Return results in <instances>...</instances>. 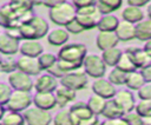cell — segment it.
Masks as SVG:
<instances>
[{
    "mask_svg": "<svg viewBox=\"0 0 151 125\" xmlns=\"http://www.w3.org/2000/svg\"><path fill=\"white\" fill-rule=\"evenodd\" d=\"M87 54V48L85 45L80 42H70L63 45V47L58 52V59L71 63L76 65L78 68L83 66V60Z\"/></svg>",
    "mask_w": 151,
    "mask_h": 125,
    "instance_id": "6da1fadb",
    "label": "cell"
},
{
    "mask_svg": "<svg viewBox=\"0 0 151 125\" xmlns=\"http://www.w3.org/2000/svg\"><path fill=\"white\" fill-rule=\"evenodd\" d=\"M50 19L59 26H65L66 24H68L71 20H73L76 18V7L65 1L63 4H59L52 8H50Z\"/></svg>",
    "mask_w": 151,
    "mask_h": 125,
    "instance_id": "7a4b0ae2",
    "label": "cell"
},
{
    "mask_svg": "<svg viewBox=\"0 0 151 125\" xmlns=\"http://www.w3.org/2000/svg\"><path fill=\"white\" fill-rule=\"evenodd\" d=\"M84 72L87 74V77L91 78H101L104 77L106 72V65L103 61L100 55L97 54H86L83 60Z\"/></svg>",
    "mask_w": 151,
    "mask_h": 125,
    "instance_id": "3957f363",
    "label": "cell"
},
{
    "mask_svg": "<svg viewBox=\"0 0 151 125\" xmlns=\"http://www.w3.org/2000/svg\"><path fill=\"white\" fill-rule=\"evenodd\" d=\"M31 104H32V96L29 92L13 90L8 101L5 105V108L9 111L21 112V111H25Z\"/></svg>",
    "mask_w": 151,
    "mask_h": 125,
    "instance_id": "277c9868",
    "label": "cell"
},
{
    "mask_svg": "<svg viewBox=\"0 0 151 125\" xmlns=\"http://www.w3.org/2000/svg\"><path fill=\"white\" fill-rule=\"evenodd\" d=\"M22 116L27 125H50L52 121L50 112L46 110H41L37 106H28L24 111Z\"/></svg>",
    "mask_w": 151,
    "mask_h": 125,
    "instance_id": "5b68a950",
    "label": "cell"
},
{
    "mask_svg": "<svg viewBox=\"0 0 151 125\" xmlns=\"http://www.w3.org/2000/svg\"><path fill=\"white\" fill-rule=\"evenodd\" d=\"M87 83H88V77L85 72H74V71L64 74L59 81V84L73 91H79L85 88L87 86Z\"/></svg>",
    "mask_w": 151,
    "mask_h": 125,
    "instance_id": "8992f818",
    "label": "cell"
},
{
    "mask_svg": "<svg viewBox=\"0 0 151 125\" xmlns=\"http://www.w3.org/2000/svg\"><path fill=\"white\" fill-rule=\"evenodd\" d=\"M8 84L13 90H18V91L29 92L33 88V80L31 79V75L19 70L8 73Z\"/></svg>",
    "mask_w": 151,
    "mask_h": 125,
    "instance_id": "52a82bcc",
    "label": "cell"
},
{
    "mask_svg": "<svg viewBox=\"0 0 151 125\" xmlns=\"http://www.w3.org/2000/svg\"><path fill=\"white\" fill-rule=\"evenodd\" d=\"M17 70L28 75H39L40 72L42 71L38 63V58L27 57V55H20L17 59Z\"/></svg>",
    "mask_w": 151,
    "mask_h": 125,
    "instance_id": "ba28073f",
    "label": "cell"
},
{
    "mask_svg": "<svg viewBox=\"0 0 151 125\" xmlns=\"http://www.w3.org/2000/svg\"><path fill=\"white\" fill-rule=\"evenodd\" d=\"M92 91L94 94H98L106 100L112 99L117 92L114 85L103 77L94 79V81L92 83Z\"/></svg>",
    "mask_w": 151,
    "mask_h": 125,
    "instance_id": "9c48e42d",
    "label": "cell"
},
{
    "mask_svg": "<svg viewBox=\"0 0 151 125\" xmlns=\"http://www.w3.org/2000/svg\"><path fill=\"white\" fill-rule=\"evenodd\" d=\"M70 111V116L71 119L73 121L74 125H78L81 120H85L87 118H91L92 116H94L90 108L87 107V104L85 101H76L71 105V107L68 108Z\"/></svg>",
    "mask_w": 151,
    "mask_h": 125,
    "instance_id": "30bf717a",
    "label": "cell"
},
{
    "mask_svg": "<svg viewBox=\"0 0 151 125\" xmlns=\"http://www.w3.org/2000/svg\"><path fill=\"white\" fill-rule=\"evenodd\" d=\"M113 100L119 105V107L125 112H131L134 110L136 106V100L134 96L130 90H119L116 92Z\"/></svg>",
    "mask_w": 151,
    "mask_h": 125,
    "instance_id": "8fae6325",
    "label": "cell"
},
{
    "mask_svg": "<svg viewBox=\"0 0 151 125\" xmlns=\"http://www.w3.org/2000/svg\"><path fill=\"white\" fill-rule=\"evenodd\" d=\"M125 52L129 54V57L133 61L137 70H140V68L145 67L146 65L151 64V58L146 54V52L142 47L130 46V47H126Z\"/></svg>",
    "mask_w": 151,
    "mask_h": 125,
    "instance_id": "7c38bea8",
    "label": "cell"
},
{
    "mask_svg": "<svg viewBox=\"0 0 151 125\" xmlns=\"http://www.w3.org/2000/svg\"><path fill=\"white\" fill-rule=\"evenodd\" d=\"M58 85L59 83L57 78H54L48 73L38 75V78L33 81V87L35 88L37 92H54Z\"/></svg>",
    "mask_w": 151,
    "mask_h": 125,
    "instance_id": "4fadbf2b",
    "label": "cell"
},
{
    "mask_svg": "<svg viewBox=\"0 0 151 125\" xmlns=\"http://www.w3.org/2000/svg\"><path fill=\"white\" fill-rule=\"evenodd\" d=\"M19 52L21 53V55L38 58L41 53H44V47L38 40L27 39L19 42Z\"/></svg>",
    "mask_w": 151,
    "mask_h": 125,
    "instance_id": "5bb4252c",
    "label": "cell"
},
{
    "mask_svg": "<svg viewBox=\"0 0 151 125\" xmlns=\"http://www.w3.org/2000/svg\"><path fill=\"white\" fill-rule=\"evenodd\" d=\"M32 103L34 106L46 111L57 105L54 92H35V94L32 97Z\"/></svg>",
    "mask_w": 151,
    "mask_h": 125,
    "instance_id": "9a60e30c",
    "label": "cell"
},
{
    "mask_svg": "<svg viewBox=\"0 0 151 125\" xmlns=\"http://www.w3.org/2000/svg\"><path fill=\"white\" fill-rule=\"evenodd\" d=\"M114 33L120 41H130L136 39V25L131 24L129 21L122 20L118 22L117 28L114 29Z\"/></svg>",
    "mask_w": 151,
    "mask_h": 125,
    "instance_id": "2e32d148",
    "label": "cell"
},
{
    "mask_svg": "<svg viewBox=\"0 0 151 125\" xmlns=\"http://www.w3.org/2000/svg\"><path fill=\"white\" fill-rule=\"evenodd\" d=\"M118 38L114 32H107V31H99L96 38V44L97 47L100 51L116 47L118 45Z\"/></svg>",
    "mask_w": 151,
    "mask_h": 125,
    "instance_id": "e0dca14e",
    "label": "cell"
},
{
    "mask_svg": "<svg viewBox=\"0 0 151 125\" xmlns=\"http://www.w3.org/2000/svg\"><path fill=\"white\" fill-rule=\"evenodd\" d=\"M19 40L9 37L7 33H0V53L4 55H13L19 51Z\"/></svg>",
    "mask_w": 151,
    "mask_h": 125,
    "instance_id": "ac0fdd59",
    "label": "cell"
},
{
    "mask_svg": "<svg viewBox=\"0 0 151 125\" xmlns=\"http://www.w3.org/2000/svg\"><path fill=\"white\" fill-rule=\"evenodd\" d=\"M54 96H55V101H57V105L60 106V107H64L66 106L70 101H73L76 100V91L59 84L55 90H54Z\"/></svg>",
    "mask_w": 151,
    "mask_h": 125,
    "instance_id": "d6986e66",
    "label": "cell"
},
{
    "mask_svg": "<svg viewBox=\"0 0 151 125\" xmlns=\"http://www.w3.org/2000/svg\"><path fill=\"white\" fill-rule=\"evenodd\" d=\"M70 33L65 28H53L47 33V41L52 46H63L67 42Z\"/></svg>",
    "mask_w": 151,
    "mask_h": 125,
    "instance_id": "ffe728a7",
    "label": "cell"
},
{
    "mask_svg": "<svg viewBox=\"0 0 151 125\" xmlns=\"http://www.w3.org/2000/svg\"><path fill=\"white\" fill-rule=\"evenodd\" d=\"M125 114V112L119 107V105L112 99H107L104 106V110L101 112V116L105 119H114V118H120Z\"/></svg>",
    "mask_w": 151,
    "mask_h": 125,
    "instance_id": "44dd1931",
    "label": "cell"
},
{
    "mask_svg": "<svg viewBox=\"0 0 151 125\" xmlns=\"http://www.w3.org/2000/svg\"><path fill=\"white\" fill-rule=\"evenodd\" d=\"M122 17H123V20L136 25V24H138L139 21H142L144 19V12H143V9L140 7L126 6L123 9Z\"/></svg>",
    "mask_w": 151,
    "mask_h": 125,
    "instance_id": "7402d4cb",
    "label": "cell"
},
{
    "mask_svg": "<svg viewBox=\"0 0 151 125\" xmlns=\"http://www.w3.org/2000/svg\"><path fill=\"white\" fill-rule=\"evenodd\" d=\"M123 0H97L96 6L101 15L111 14L112 12L120 8Z\"/></svg>",
    "mask_w": 151,
    "mask_h": 125,
    "instance_id": "603a6c76",
    "label": "cell"
},
{
    "mask_svg": "<svg viewBox=\"0 0 151 125\" xmlns=\"http://www.w3.org/2000/svg\"><path fill=\"white\" fill-rule=\"evenodd\" d=\"M123 51L119 48V47H111V48H107V50H104L101 51V59L105 63L106 66H111V67H114L122 55Z\"/></svg>",
    "mask_w": 151,
    "mask_h": 125,
    "instance_id": "cb8c5ba5",
    "label": "cell"
},
{
    "mask_svg": "<svg viewBox=\"0 0 151 125\" xmlns=\"http://www.w3.org/2000/svg\"><path fill=\"white\" fill-rule=\"evenodd\" d=\"M136 38L144 42L151 40V19H143L136 24Z\"/></svg>",
    "mask_w": 151,
    "mask_h": 125,
    "instance_id": "d4e9b609",
    "label": "cell"
},
{
    "mask_svg": "<svg viewBox=\"0 0 151 125\" xmlns=\"http://www.w3.org/2000/svg\"><path fill=\"white\" fill-rule=\"evenodd\" d=\"M0 125H25V118L20 112L6 110L0 118Z\"/></svg>",
    "mask_w": 151,
    "mask_h": 125,
    "instance_id": "484cf974",
    "label": "cell"
},
{
    "mask_svg": "<svg viewBox=\"0 0 151 125\" xmlns=\"http://www.w3.org/2000/svg\"><path fill=\"white\" fill-rule=\"evenodd\" d=\"M145 84V80L140 73V71L136 70L132 72H129L126 74V79H125V85L127 86L129 90H133V91H138L143 85Z\"/></svg>",
    "mask_w": 151,
    "mask_h": 125,
    "instance_id": "4316f807",
    "label": "cell"
},
{
    "mask_svg": "<svg viewBox=\"0 0 151 125\" xmlns=\"http://www.w3.org/2000/svg\"><path fill=\"white\" fill-rule=\"evenodd\" d=\"M118 18L116 15H111V14H106V15H101L98 20L97 24V28L99 31H107V32H114V29L118 26Z\"/></svg>",
    "mask_w": 151,
    "mask_h": 125,
    "instance_id": "83f0119b",
    "label": "cell"
},
{
    "mask_svg": "<svg viewBox=\"0 0 151 125\" xmlns=\"http://www.w3.org/2000/svg\"><path fill=\"white\" fill-rule=\"evenodd\" d=\"M28 22L34 28L37 39H41V38H44L47 34V32H48V24L46 22V20L44 18L38 17V15H33L31 18V20H28Z\"/></svg>",
    "mask_w": 151,
    "mask_h": 125,
    "instance_id": "f1b7e54d",
    "label": "cell"
},
{
    "mask_svg": "<svg viewBox=\"0 0 151 125\" xmlns=\"http://www.w3.org/2000/svg\"><path fill=\"white\" fill-rule=\"evenodd\" d=\"M105 103H106V99H104L103 97H100V96H98V94H94V93H93V94L87 99V101H86L87 107L90 108V111H91L94 116L101 114V112H103V110H104V106H105Z\"/></svg>",
    "mask_w": 151,
    "mask_h": 125,
    "instance_id": "f546056e",
    "label": "cell"
},
{
    "mask_svg": "<svg viewBox=\"0 0 151 125\" xmlns=\"http://www.w3.org/2000/svg\"><path fill=\"white\" fill-rule=\"evenodd\" d=\"M100 18V14L97 15H87V14H78L76 13V19L77 21L81 25V27L85 29H92L94 27H97L98 20Z\"/></svg>",
    "mask_w": 151,
    "mask_h": 125,
    "instance_id": "4dcf8cb0",
    "label": "cell"
},
{
    "mask_svg": "<svg viewBox=\"0 0 151 125\" xmlns=\"http://www.w3.org/2000/svg\"><path fill=\"white\" fill-rule=\"evenodd\" d=\"M116 67H118L119 70L124 71L125 73H129V72H132V71H136L137 70L136 66H134V64H133V61L131 60V58L129 57V54L126 52H123L122 53V55H120V58H119Z\"/></svg>",
    "mask_w": 151,
    "mask_h": 125,
    "instance_id": "1f68e13d",
    "label": "cell"
},
{
    "mask_svg": "<svg viewBox=\"0 0 151 125\" xmlns=\"http://www.w3.org/2000/svg\"><path fill=\"white\" fill-rule=\"evenodd\" d=\"M126 74L124 71L119 70L118 67H112V70L109 73V78L107 80L110 83H112L114 86L116 85H125V79H126Z\"/></svg>",
    "mask_w": 151,
    "mask_h": 125,
    "instance_id": "d6a6232c",
    "label": "cell"
},
{
    "mask_svg": "<svg viewBox=\"0 0 151 125\" xmlns=\"http://www.w3.org/2000/svg\"><path fill=\"white\" fill-rule=\"evenodd\" d=\"M17 70V60L12 55H1L0 57V71L5 73H11Z\"/></svg>",
    "mask_w": 151,
    "mask_h": 125,
    "instance_id": "836d02e7",
    "label": "cell"
},
{
    "mask_svg": "<svg viewBox=\"0 0 151 125\" xmlns=\"http://www.w3.org/2000/svg\"><path fill=\"white\" fill-rule=\"evenodd\" d=\"M58 60V57L53 53H41L39 57H38V63L41 67V70L44 71H47L55 61Z\"/></svg>",
    "mask_w": 151,
    "mask_h": 125,
    "instance_id": "e575fe53",
    "label": "cell"
},
{
    "mask_svg": "<svg viewBox=\"0 0 151 125\" xmlns=\"http://www.w3.org/2000/svg\"><path fill=\"white\" fill-rule=\"evenodd\" d=\"M134 111L144 117H151V99H140L138 103H136Z\"/></svg>",
    "mask_w": 151,
    "mask_h": 125,
    "instance_id": "d590c367",
    "label": "cell"
},
{
    "mask_svg": "<svg viewBox=\"0 0 151 125\" xmlns=\"http://www.w3.org/2000/svg\"><path fill=\"white\" fill-rule=\"evenodd\" d=\"M53 120V124L54 125H74L72 119H71V116H70V111L68 110H61L59 111L54 118L52 119Z\"/></svg>",
    "mask_w": 151,
    "mask_h": 125,
    "instance_id": "8d00e7d4",
    "label": "cell"
},
{
    "mask_svg": "<svg viewBox=\"0 0 151 125\" xmlns=\"http://www.w3.org/2000/svg\"><path fill=\"white\" fill-rule=\"evenodd\" d=\"M123 117H124V119L126 120L127 125H144L143 117H142V116H139L134 110H133V111H131V112L125 113Z\"/></svg>",
    "mask_w": 151,
    "mask_h": 125,
    "instance_id": "74e56055",
    "label": "cell"
},
{
    "mask_svg": "<svg viewBox=\"0 0 151 125\" xmlns=\"http://www.w3.org/2000/svg\"><path fill=\"white\" fill-rule=\"evenodd\" d=\"M12 87L9 86V84H5V83H0V104H2L4 106L6 105V103L9 99V96L12 93Z\"/></svg>",
    "mask_w": 151,
    "mask_h": 125,
    "instance_id": "f35d334b",
    "label": "cell"
},
{
    "mask_svg": "<svg viewBox=\"0 0 151 125\" xmlns=\"http://www.w3.org/2000/svg\"><path fill=\"white\" fill-rule=\"evenodd\" d=\"M65 29L68 32V33H72V34H78V33H81L84 31V28L81 27V25L77 21V19L74 18L73 20H71L68 24H66L65 26Z\"/></svg>",
    "mask_w": 151,
    "mask_h": 125,
    "instance_id": "ab89813d",
    "label": "cell"
},
{
    "mask_svg": "<svg viewBox=\"0 0 151 125\" xmlns=\"http://www.w3.org/2000/svg\"><path fill=\"white\" fill-rule=\"evenodd\" d=\"M76 13H78V14H87V15H97V14H100L98 12L96 5H90V6L77 8L76 9Z\"/></svg>",
    "mask_w": 151,
    "mask_h": 125,
    "instance_id": "60d3db41",
    "label": "cell"
},
{
    "mask_svg": "<svg viewBox=\"0 0 151 125\" xmlns=\"http://www.w3.org/2000/svg\"><path fill=\"white\" fill-rule=\"evenodd\" d=\"M139 99H151V83H145L138 90Z\"/></svg>",
    "mask_w": 151,
    "mask_h": 125,
    "instance_id": "b9f144b4",
    "label": "cell"
},
{
    "mask_svg": "<svg viewBox=\"0 0 151 125\" xmlns=\"http://www.w3.org/2000/svg\"><path fill=\"white\" fill-rule=\"evenodd\" d=\"M47 73L51 74V75H53V77L57 78V79H58V78L60 79L64 74H66V73L60 68V66H59V64H58V60H57V61H55V63L47 70Z\"/></svg>",
    "mask_w": 151,
    "mask_h": 125,
    "instance_id": "7bdbcfd3",
    "label": "cell"
},
{
    "mask_svg": "<svg viewBox=\"0 0 151 125\" xmlns=\"http://www.w3.org/2000/svg\"><path fill=\"white\" fill-rule=\"evenodd\" d=\"M99 125H127L124 117L114 118V119H105L104 121H100Z\"/></svg>",
    "mask_w": 151,
    "mask_h": 125,
    "instance_id": "ee69618b",
    "label": "cell"
},
{
    "mask_svg": "<svg viewBox=\"0 0 151 125\" xmlns=\"http://www.w3.org/2000/svg\"><path fill=\"white\" fill-rule=\"evenodd\" d=\"M97 0H72V5L77 8L80 7H85V6H90V5H96Z\"/></svg>",
    "mask_w": 151,
    "mask_h": 125,
    "instance_id": "f6af8a7d",
    "label": "cell"
},
{
    "mask_svg": "<svg viewBox=\"0 0 151 125\" xmlns=\"http://www.w3.org/2000/svg\"><path fill=\"white\" fill-rule=\"evenodd\" d=\"M139 71H140V73H142V75H143L145 83H151V64L146 65L145 67L140 68Z\"/></svg>",
    "mask_w": 151,
    "mask_h": 125,
    "instance_id": "bcb514c9",
    "label": "cell"
},
{
    "mask_svg": "<svg viewBox=\"0 0 151 125\" xmlns=\"http://www.w3.org/2000/svg\"><path fill=\"white\" fill-rule=\"evenodd\" d=\"M151 0H127L129 6H134V7H143L150 4Z\"/></svg>",
    "mask_w": 151,
    "mask_h": 125,
    "instance_id": "7dc6e473",
    "label": "cell"
},
{
    "mask_svg": "<svg viewBox=\"0 0 151 125\" xmlns=\"http://www.w3.org/2000/svg\"><path fill=\"white\" fill-rule=\"evenodd\" d=\"M65 1L66 0H44L42 5L46 6V7H48V8H52V7H54V6L59 5V4H63Z\"/></svg>",
    "mask_w": 151,
    "mask_h": 125,
    "instance_id": "c3c4849f",
    "label": "cell"
},
{
    "mask_svg": "<svg viewBox=\"0 0 151 125\" xmlns=\"http://www.w3.org/2000/svg\"><path fill=\"white\" fill-rule=\"evenodd\" d=\"M143 50L146 52V54L151 58V40H147V41H145V44H144V46H143Z\"/></svg>",
    "mask_w": 151,
    "mask_h": 125,
    "instance_id": "681fc988",
    "label": "cell"
},
{
    "mask_svg": "<svg viewBox=\"0 0 151 125\" xmlns=\"http://www.w3.org/2000/svg\"><path fill=\"white\" fill-rule=\"evenodd\" d=\"M143 121H144V125H151V117H144Z\"/></svg>",
    "mask_w": 151,
    "mask_h": 125,
    "instance_id": "f907efd6",
    "label": "cell"
},
{
    "mask_svg": "<svg viewBox=\"0 0 151 125\" xmlns=\"http://www.w3.org/2000/svg\"><path fill=\"white\" fill-rule=\"evenodd\" d=\"M32 5H42L44 0H28Z\"/></svg>",
    "mask_w": 151,
    "mask_h": 125,
    "instance_id": "816d5d0a",
    "label": "cell"
},
{
    "mask_svg": "<svg viewBox=\"0 0 151 125\" xmlns=\"http://www.w3.org/2000/svg\"><path fill=\"white\" fill-rule=\"evenodd\" d=\"M146 13H147V17L149 19H151V4L147 5V8H146Z\"/></svg>",
    "mask_w": 151,
    "mask_h": 125,
    "instance_id": "f5cc1de1",
    "label": "cell"
},
{
    "mask_svg": "<svg viewBox=\"0 0 151 125\" xmlns=\"http://www.w3.org/2000/svg\"><path fill=\"white\" fill-rule=\"evenodd\" d=\"M5 111H6V108H5V106H4L2 104H0V118L2 117V114L5 113Z\"/></svg>",
    "mask_w": 151,
    "mask_h": 125,
    "instance_id": "db71d44e",
    "label": "cell"
},
{
    "mask_svg": "<svg viewBox=\"0 0 151 125\" xmlns=\"http://www.w3.org/2000/svg\"><path fill=\"white\" fill-rule=\"evenodd\" d=\"M99 123H100V121H99ZM99 123H98V124H96V125H99Z\"/></svg>",
    "mask_w": 151,
    "mask_h": 125,
    "instance_id": "11a10c76",
    "label": "cell"
}]
</instances>
